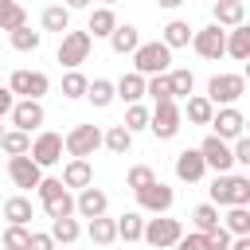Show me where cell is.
Wrapping results in <instances>:
<instances>
[{"mask_svg":"<svg viewBox=\"0 0 250 250\" xmlns=\"http://www.w3.org/2000/svg\"><path fill=\"white\" fill-rule=\"evenodd\" d=\"M23 23H27V12L12 0V4H8V12H0V31H16V27H23Z\"/></svg>","mask_w":250,"mask_h":250,"instance_id":"obj_41","label":"cell"},{"mask_svg":"<svg viewBox=\"0 0 250 250\" xmlns=\"http://www.w3.org/2000/svg\"><path fill=\"white\" fill-rule=\"evenodd\" d=\"M109 47H113V55H133V51L141 47V31H137L133 23H117V27L109 31Z\"/></svg>","mask_w":250,"mask_h":250,"instance_id":"obj_21","label":"cell"},{"mask_svg":"<svg viewBox=\"0 0 250 250\" xmlns=\"http://www.w3.org/2000/svg\"><path fill=\"white\" fill-rule=\"evenodd\" d=\"M8 117H12V125H16L20 133H31V129H39V125H43V117H47V113H43V105H39V102L23 98V102H16V105H12V113H8Z\"/></svg>","mask_w":250,"mask_h":250,"instance_id":"obj_16","label":"cell"},{"mask_svg":"<svg viewBox=\"0 0 250 250\" xmlns=\"http://www.w3.org/2000/svg\"><path fill=\"white\" fill-rule=\"evenodd\" d=\"M184 102H188L184 109H188V121H191V125H207V121H211L215 105H211V102H207L203 94H199V98H184Z\"/></svg>","mask_w":250,"mask_h":250,"instance_id":"obj_34","label":"cell"},{"mask_svg":"<svg viewBox=\"0 0 250 250\" xmlns=\"http://www.w3.org/2000/svg\"><path fill=\"white\" fill-rule=\"evenodd\" d=\"M43 27H47V31H59V35H62V31H70V12H66V8H59V4H55V8H47V12H43Z\"/></svg>","mask_w":250,"mask_h":250,"instance_id":"obj_37","label":"cell"},{"mask_svg":"<svg viewBox=\"0 0 250 250\" xmlns=\"http://www.w3.org/2000/svg\"><path fill=\"white\" fill-rule=\"evenodd\" d=\"M211 16L219 27H238V23H246V4L242 0H215Z\"/></svg>","mask_w":250,"mask_h":250,"instance_id":"obj_20","label":"cell"},{"mask_svg":"<svg viewBox=\"0 0 250 250\" xmlns=\"http://www.w3.org/2000/svg\"><path fill=\"white\" fill-rule=\"evenodd\" d=\"M191 47H195L199 59H219V55H227V31L219 23H207L191 35Z\"/></svg>","mask_w":250,"mask_h":250,"instance_id":"obj_9","label":"cell"},{"mask_svg":"<svg viewBox=\"0 0 250 250\" xmlns=\"http://www.w3.org/2000/svg\"><path fill=\"white\" fill-rule=\"evenodd\" d=\"M27 250H55V238H51V234H43V230H31Z\"/></svg>","mask_w":250,"mask_h":250,"instance_id":"obj_47","label":"cell"},{"mask_svg":"<svg viewBox=\"0 0 250 250\" xmlns=\"http://www.w3.org/2000/svg\"><path fill=\"white\" fill-rule=\"evenodd\" d=\"M0 137H4V125H0Z\"/></svg>","mask_w":250,"mask_h":250,"instance_id":"obj_55","label":"cell"},{"mask_svg":"<svg viewBox=\"0 0 250 250\" xmlns=\"http://www.w3.org/2000/svg\"><path fill=\"white\" fill-rule=\"evenodd\" d=\"M230 250H250V234H238V238H230Z\"/></svg>","mask_w":250,"mask_h":250,"instance_id":"obj_50","label":"cell"},{"mask_svg":"<svg viewBox=\"0 0 250 250\" xmlns=\"http://www.w3.org/2000/svg\"><path fill=\"white\" fill-rule=\"evenodd\" d=\"M86 4H90V0H66V4H62V8H66V12H70V8H86Z\"/></svg>","mask_w":250,"mask_h":250,"instance_id":"obj_51","label":"cell"},{"mask_svg":"<svg viewBox=\"0 0 250 250\" xmlns=\"http://www.w3.org/2000/svg\"><path fill=\"white\" fill-rule=\"evenodd\" d=\"M0 215L8 219V227H27L31 215H35V203H31L27 195H12V199L0 203Z\"/></svg>","mask_w":250,"mask_h":250,"instance_id":"obj_18","label":"cell"},{"mask_svg":"<svg viewBox=\"0 0 250 250\" xmlns=\"http://www.w3.org/2000/svg\"><path fill=\"white\" fill-rule=\"evenodd\" d=\"M86 86H90V78L78 74V70H70L62 78V98H86Z\"/></svg>","mask_w":250,"mask_h":250,"instance_id":"obj_40","label":"cell"},{"mask_svg":"<svg viewBox=\"0 0 250 250\" xmlns=\"http://www.w3.org/2000/svg\"><path fill=\"white\" fill-rule=\"evenodd\" d=\"M35 191H39V203H43V211H47L51 219H70V215H74V195L62 188V180L43 176Z\"/></svg>","mask_w":250,"mask_h":250,"instance_id":"obj_2","label":"cell"},{"mask_svg":"<svg viewBox=\"0 0 250 250\" xmlns=\"http://www.w3.org/2000/svg\"><path fill=\"white\" fill-rule=\"evenodd\" d=\"M219 227H223L227 234H234V238H238V234H250V211H246V207H230V211L219 219Z\"/></svg>","mask_w":250,"mask_h":250,"instance_id":"obj_28","label":"cell"},{"mask_svg":"<svg viewBox=\"0 0 250 250\" xmlns=\"http://www.w3.org/2000/svg\"><path fill=\"white\" fill-rule=\"evenodd\" d=\"M191 223H195V234L215 230V227H219V207H215V203H199V207L191 211Z\"/></svg>","mask_w":250,"mask_h":250,"instance_id":"obj_31","label":"cell"},{"mask_svg":"<svg viewBox=\"0 0 250 250\" xmlns=\"http://www.w3.org/2000/svg\"><path fill=\"white\" fill-rule=\"evenodd\" d=\"M27 238H31L27 227H8L0 242H4V250H27Z\"/></svg>","mask_w":250,"mask_h":250,"instance_id":"obj_44","label":"cell"},{"mask_svg":"<svg viewBox=\"0 0 250 250\" xmlns=\"http://www.w3.org/2000/svg\"><path fill=\"white\" fill-rule=\"evenodd\" d=\"M109 4H117V0H105V8H109Z\"/></svg>","mask_w":250,"mask_h":250,"instance_id":"obj_54","label":"cell"},{"mask_svg":"<svg viewBox=\"0 0 250 250\" xmlns=\"http://www.w3.org/2000/svg\"><path fill=\"white\" fill-rule=\"evenodd\" d=\"M8 35H12V47H16V51H23V55H27V51H39V43H43V35H39V31H31L27 23H23V27H16V31H8Z\"/></svg>","mask_w":250,"mask_h":250,"instance_id":"obj_35","label":"cell"},{"mask_svg":"<svg viewBox=\"0 0 250 250\" xmlns=\"http://www.w3.org/2000/svg\"><path fill=\"white\" fill-rule=\"evenodd\" d=\"M168 90H172V98H188L191 90H195V74L191 70H168Z\"/></svg>","mask_w":250,"mask_h":250,"instance_id":"obj_32","label":"cell"},{"mask_svg":"<svg viewBox=\"0 0 250 250\" xmlns=\"http://www.w3.org/2000/svg\"><path fill=\"white\" fill-rule=\"evenodd\" d=\"M8 4H12V0H0V12H8Z\"/></svg>","mask_w":250,"mask_h":250,"instance_id":"obj_53","label":"cell"},{"mask_svg":"<svg viewBox=\"0 0 250 250\" xmlns=\"http://www.w3.org/2000/svg\"><path fill=\"white\" fill-rule=\"evenodd\" d=\"M203 172H207V164H203L199 148H184V152L176 156V176H180V180L195 184V180H203Z\"/></svg>","mask_w":250,"mask_h":250,"instance_id":"obj_19","label":"cell"},{"mask_svg":"<svg viewBox=\"0 0 250 250\" xmlns=\"http://www.w3.org/2000/svg\"><path fill=\"white\" fill-rule=\"evenodd\" d=\"M86 98H90L98 109H105V105H109L117 94H113V82H109V78H94V82L86 86Z\"/></svg>","mask_w":250,"mask_h":250,"instance_id":"obj_33","label":"cell"},{"mask_svg":"<svg viewBox=\"0 0 250 250\" xmlns=\"http://www.w3.org/2000/svg\"><path fill=\"white\" fill-rule=\"evenodd\" d=\"M168 66H172V51H168L164 43H141V47L133 51V70H137L141 78L168 74Z\"/></svg>","mask_w":250,"mask_h":250,"instance_id":"obj_3","label":"cell"},{"mask_svg":"<svg viewBox=\"0 0 250 250\" xmlns=\"http://www.w3.org/2000/svg\"><path fill=\"white\" fill-rule=\"evenodd\" d=\"M8 176H12V184L16 188H23V191H31V188H39V180H43V168L23 152V156H8Z\"/></svg>","mask_w":250,"mask_h":250,"instance_id":"obj_12","label":"cell"},{"mask_svg":"<svg viewBox=\"0 0 250 250\" xmlns=\"http://www.w3.org/2000/svg\"><path fill=\"white\" fill-rule=\"evenodd\" d=\"M156 180V172L148 168V164H137V168H129V176H125V184L133 188V191H141V188H148Z\"/></svg>","mask_w":250,"mask_h":250,"instance_id":"obj_43","label":"cell"},{"mask_svg":"<svg viewBox=\"0 0 250 250\" xmlns=\"http://www.w3.org/2000/svg\"><path fill=\"white\" fill-rule=\"evenodd\" d=\"M145 94H148L152 102H176L172 90H168V74H152V78H145Z\"/></svg>","mask_w":250,"mask_h":250,"instance_id":"obj_38","label":"cell"},{"mask_svg":"<svg viewBox=\"0 0 250 250\" xmlns=\"http://www.w3.org/2000/svg\"><path fill=\"white\" fill-rule=\"evenodd\" d=\"M227 55L238 59V62L250 59V27H246V23H238V27L227 31Z\"/></svg>","mask_w":250,"mask_h":250,"instance_id":"obj_24","label":"cell"},{"mask_svg":"<svg viewBox=\"0 0 250 250\" xmlns=\"http://www.w3.org/2000/svg\"><path fill=\"white\" fill-rule=\"evenodd\" d=\"M211 203H215V207H246V203H250V180H246V176H230V172L215 176V184H211Z\"/></svg>","mask_w":250,"mask_h":250,"instance_id":"obj_1","label":"cell"},{"mask_svg":"<svg viewBox=\"0 0 250 250\" xmlns=\"http://www.w3.org/2000/svg\"><path fill=\"white\" fill-rule=\"evenodd\" d=\"M8 90H12V94H20V98L39 102V98L51 90V82H47V74H43V70H16V74L8 78Z\"/></svg>","mask_w":250,"mask_h":250,"instance_id":"obj_10","label":"cell"},{"mask_svg":"<svg viewBox=\"0 0 250 250\" xmlns=\"http://www.w3.org/2000/svg\"><path fill=\"white\" fill-rule=\"evenodd\" d=\"M117 27V16H113V8H94L90 12V23H86V31H94L90 39H98V35H105L109 39V31Z\"/></svg>","mask_w":250,"mask_h":250,"instance_id":"obj_26","label":"cell"},{"mask_svg":"<svg viewBox=\"0 0 250 250\" xmlns=\"http://www.w3.org/2000/svg\"><path fill=\"white\" fill-rule=\"evenodd\" d=\"M207 125H215V137H219V141H238V137H242L246 117H242L234 105H223L219 113H211V121H207Z\"/></svg>","mask_w":250,"mask_h":250,"instance_id":"obj_15","label":"cell"},{"mask_svg":"<svg viewBox=\"0 0 250 250\" xmlns=\"http://www.w3.org/2000/svg\"><path fill=\"white\" fill-rule=\"evenodd\" d=\"M176 250H203V234H180Z\"/></svg>","mask_w":250,"mask_h":250,"instance_id":"obj_48","label":"cell"},{"mask_svg":"<svg viewBox=\"0 0 250 250\" xmlns=\"http://www.w3.org/2000/svg\"><path fill=\"white\" fill-rule=\"evenodd\" d=\"M105 207H109V199H105V191L102 188H82L78 191V199H74V211L82 215V219H98V215H105Z\"/></svg>","mask_w":250,"mask_h":250,"instance_id":"obj_17","label":"cell"},{"mask_svg":"<svg viewBox=\"0 0 250 250\" xmlns=\"http://www.w3.org/2000/svg\"><path fill=\"white\" fill-rule=\"evenodd\" d=\"M0 148H4L8 156H23V152L31 148V137H27V133H20V129H12V133H4V137H0Z\"/></svg>","mask_w":250,"mask_h":250,"instance_id":"obj_36","label":"cell"},{"mask_svg":"<svg viewBox=\"0 0 250 250\" xmlns=\"http://www.w3.org/2000/svg\"><path fill=\"white\" fill-rule=\"evenodd\" d=\"M199 156H203V164H207V168H215L219 176H223V172H230V164H234V156H230V145H227V141H219L215 133H211V137H203V145H199Z\"/></svg>","mask_w":250,"mask_h":250,"instance_id":"obj_13","label":"cell"},{"mask_svg":"<svg viewBox=\"0 0 250 250\" xmlns=\"http://www.w3.org/2000/svg\"><path fill=\"white\" fill-rule=\"evenodd\" d=\"M180 234H184V223H180V219H168V215L148 219V223H145V230H141V238H145L148 246H156V250L176 246V242H180Z\"/></svg>","mask_w":250,"mask_h":250,"instance_id":"obj_4","label":"cell"},{"mask_svg":"<svg viewBox=\"0 0 250 250\" xmlns=\"http://www.w3.org/2000/svg\"><path fill=\"white\" fill-rule=\"evenodd\" d=\"M98 145H102V129H98V125H74V129L62 137V148H66L74 160L94 156V152H98Z\"/></svg>","mask_w":250,"mask_h":250,"instance_id":"obj_7","label":"cell"},{"mask_svg":"<svg viewBox=\"0 0 250 250\" xmlns=\"http://www.w3.org/2000/svg\"><path fill=\"white\" fill-rule=\"evenodd\" d=\"M230 156H234V164H250V137H246V133H242V137L234 141Z\"/></svg>","mask_w":250,"mask_h":250,"instance_id":"obj_46","label":"cell"},{"mask_svg":"<svg viewBox=\"0 0 250 250\" xmlns=\"http://www.w3.org/2000/svg\"><path fill=\"white\" fill-rule=\"evenodd\" d=\"M12 105H16V94H12L8 86H0V117H8V113H12Z\"/></svg>","mask_w":250,"mask_h":250,"instance_id":"obj_49","label":"cell"},{"mask_svg":"<svg viewBox=\"0 0 250 250\" xmlns=\"http://www.w3.org/2000/svg\"><path fill=\"white\" fill-rule=\"evenodd\" d=\"M86 234H90V242L109 246V242H117V223H113V219H105V215H98V219H90Z\"/></svg>","mask_w":250,"mask_h":250,"instance_id":"obj_25","label":"cell"},{"mask_svg":"<svg viewBox=\"0 0 250 250\" xmlns=\"http://www.w3.org/2000/svg\"><path fill=\"white\" fill-rule=\"evenodd\" d=\"M172 199H176V191H172L168 184H160V180H152L148 188H141V191H137L141 211H152V215H164V211L172 207Z\"/></svg>","mask_w":250,"mask_h":250,"instance_id":"obj_14","label":"cell"},{"mask_svg":"<svg viewBox=\"0 0 250 250\" xmlns=\"http://www.w3.org/2000/svg\"><path fill=\"white\" fill-rule=\"evenodd\" d=\"M113 94H117L121 102L137 105V102L145 98V78H141L137 70H129V74H121V82H113Z\"/></svg>","mask_w":250,"mask_h":250,"instance_id":"obj_22","label":"cell"},{"mask_svg":"<svg viewBox=\"0 0 250 250\" xmlns=\"http://www.w3.org/2000/svg\"><path fill=\"white\" fill-rule=\"evenodd\" d=\"M184 0H160V8H180Z\"/></svg>","mask_w":250,"mask_h":250,"instance_id":"obj_52","label":"cell"},{"mask_svg":"<svg viewBox=\"0 0 250 250\" xmlns=\"http://www.w3.org/2000/svg\"><path fill=\"white\" fill-rule=\"evenodd\" d=\"M191 35H195V27H188L184 20H172V23L164 27V39H160V43L172 51V47H188V43H191Z\"/></svg>","mask_w":250,"mask_h":250,"instance_id":"obj_29","label":"cell"},{"mask_svg":"<svg viewBox=\"0 0 250 250\" xmlns=\"http://www.w3.org/2000/svg\"><path fill=\"white\" fill-rule=\"evenodd\" d=\"M102 145H105L109 152H117V156H125V152L133 148V133H129L125 125H113V129H105V133H102Z\"/></svg>","mask_w":250,"mask_h":250,"instance_id":"obj_27","label":"cell"},{"mask_svg":"<svg viewBox=\"0 0 250 250\" xmlns=\"http://www.w3.org/2000/svg\"><path fill=\"white\" fill-rule=\"evenodd\" d=\"M27 156H31L39 168H51V164H59V160H62V137H59V133H39V137L31 141Z\"/></svg>","mask_w":250,"mask_h":250,"instance_id":"obj_11","label":"cell"},{"mask_svg":"<svg viewBox=\"0 0 250 250\" xmlns=\"http://www.w3.org/2000/svg\"><path fill=\"white\" fill-rule=\"evenodd\" d=\"M117 223V238H125V242H137L141 238V230H145V219H141V211H125L121 219H113Z\"/></svg>","mask_w":250,"mask_h":250,"instance_id":"obj_30","label":"cell"},{"mask_svg":"<svg viewBox=\"0 0 250 250\" xmlns=\"http://www.w3.org/2000/svg\"><path fill=\"white\" fill-rule=\"evenodd\" d=\"M246 94V78L242 74H215L211 82H207V102L211 105H234L238 98Z\"/></svg>","mask_w":250,"mask_h":250,"instance_id":"obj_6","label":"cell"},{"mask_svg":"<svg viewBox=\"0 0 250 250\" xmlns=\"http://www.w3.org/2000/svg\"><path fill=\"white\" fill-rule=\"evenodd\" d=\"M121 125H125L129 133H137V129H148V109H145L141 102H137V105H129V109H125V121H121Z\"/></svg>","mask_w":250,"mask_h":250,"instance_id":"obj_42","label":"cell"},{"mask_svg":"<svg viewBox=\"0 0 250 250\" xmlns=\"http://www.w3.org/2000/svg\"><path fill=\"white\" fill-rule=\"evenodd\" d=\"M82 230H78V223L74 219H51V238L55 242H74Z\"/></svg>","mask_w":250,"mask_h":250,"instance_id":"obj_39","label":"cell"},{"mask_svg":"<svg viewBox=\"0 0 250 250\" xmlns=\"http://www.w3.org/2000/svg\"><path fill=\"white\" fill-rule=\"evenodd\" d=\"M90 47H94L90 31H62V43H59V62H62L66 70H78V66L90 59Z\"/></svg>","mask_w":250,"mask_h":250,"instance_id":"obj_5","label":"cell"},{"mask_svg":"<svg viewBox=\"0 0 250 250\" xmlns=\"http://www.w3.org/2000/svg\"><path fill=\"white\" fill-rule=\"evenodd\" d=\"M203 250H230V234H227L223 227L207 230V234H203Z\"/></svg>","mask_w":250,"mask_h":250,"instance_id":"obj_45","label":"cell"},{"mask_svg":"<svg viewBox=\"0 0 250 250\" xmlns=\"http://www.w3.org/2000/svg\"><path fill=\"white\" fill-rule=\"evenodd\" d=\"M94 184V168H90V160H70L66 168H62V188H90Z\"/></svg>","mask_w":250,"mask_h":250,"instance_id":"obj_23","label":"cell"},{"mask_svg":"<svg viewBox=\"0 0 250 250\" xmlns=\"http://www.w3.org/2000/svg\"><path fill=\"white\" fill-rule=\"evenodd\" d=\"M180 105L176 102H156V109L148 113V129L160 137V141H172L176 133H180Z\"/></svg>","mask_w":250,"mask_h":250,"instance_id":"obj_8","label":"cell"}]
</instances>
